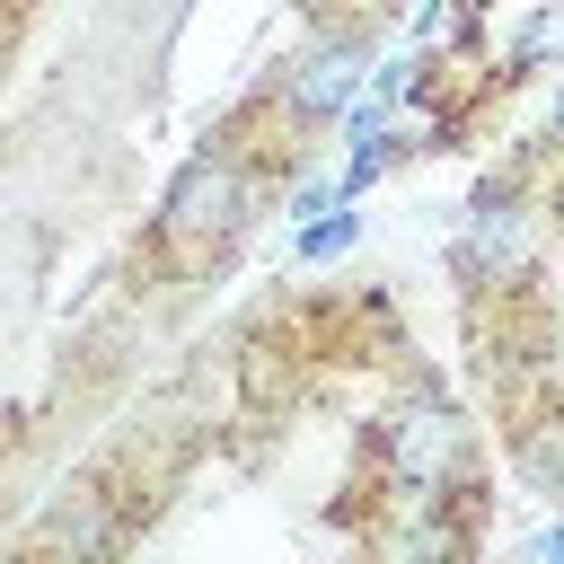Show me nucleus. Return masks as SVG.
I'll list each match as a JSON object with an SVG mask.
<instances>
[{"label":"nucleus","instance_id":"obj_1","mask_svg":"<svg viewBox=\"0 0 564 564\" xmlns=\"http://www.w3.org/2000/svg\"><path fill=\"white\" fill-rule=\"evenodd\" d=\"M238 220H247V185H238V167H229V159H185V176L167 185L159 238L194 256V247H212V238H238Z\"/></svg>","mask_w":564,"mask_h":564},{"label":"nucleus","instance_id":"obj_2","mask_svg":"<svg viewBox=\"0 0 564 564\" xmlns=\"http://www.w3.org/2000/svg\"><path fill=\"white\" fill-rule=\"evenodd\" d=\"M458 467V414L449 405H397L388 414V476L405 502H432V485Z\"/></svg>","mask_w":564,"mask_h":564},{"label":"nucleus","instance_id":"obj_3","mask_svg":"<svg viewBox=\"0 0 564 564\" xmlns=\"http://www.w3.org/2000/svg\"><path fill=\"white\" fill-rule=\"evenodd\" d=\"M44 555L53 564H115L123 555V511H115V494H97V485H70L53 511H44Z\"/></svg>","mask_w":564,"mask_h":564},{"label":"nucleus","instance_id":"obj_4","mask_svg":"<svg viewBox=\"0 0 564 564\" xmlns=\"http://www.w3.org/2000/svg\"><path fill=\"white\" fill-rule=\"evenodd\" d=\"M458 264H467V273H520V264H529V212H520L511 185H485V194L467 203Z\"/></svg>","mask_w":564,"mask_h":564},{"label":"nucleus","instance_id":"obj_5","mask_svg":"<svg viewBox=\"0 0 564 564\" xmlns=\"http://www.w3.org/2000/svg\"><path fill=\"white\" fill-rule=\"evenodd\" d=\"M352 88H361V44H352V35L308 44L300 70H291V106H300V115H335V106H352Z\"/></svg>","mask_w":564,"mask_h":564},{"label":"nucleus","instance_id":"obj_6","mask_svg":"<svg viewBox=\"0 0 564 564\" xmlns=\"http://www.w3.org/2000/svg\"><path fill=\"white\" fill-rule=\"evenodd\" d=\"M467 555V538L441 520V511H423V520H405L397 538H388V564H458Z\"/></svg>","mask_w":564,"mask_h":564},{"label":"nucleus","instance_id":"obj_7","mask_svg":"<svg viewBox=\"0 0 564 564\" xmlns=\"http://www.w3.org/2000/svg\"><path fill=\"white\" fill-rule=\"evenodd\" d=\"M520 476L538 494H564V414H546V423L520 432Z\"/></svg>","mask_w":564,"mask_h":564},{"label":"nucleus","instance_id":"obj_8","mask_svg":"<svg viewBox=\"0 0 564 564\" xmlns=\"http://www.w3.org/2000/svg\"><path fill=\"white\" fill-rule=\"evenodd\" d=\"M564 53V9H538L520 35H511V62H555Z\"/></svg>","mask_w":564,"mask_h":564},{"label":"nucleus","instance_id":"obj_9","mask_svg":"<svg viewBox=\"0 0 564 564\" xmlns=\"http://www.w3.org/2000/svg\"><path fill=\"white\" fill-rule=\"evenodd\" d=\"M361 238V220L352 212H326V220H308V238H300V256H344Z\"/></svg>","mask_w":564,"mask_h":564},{"label":"nucleus","instance_id":"obj_10","mask_svg":"<svg viewBox=\"0 0 564 564\" xmlns=\"http://www.w3.org/2000/svg\"><path fill=\"white\" fill-rule=\"evenodd\" d=\"M458 35V0H423L414 9V44H449Z\"/></svg>","mask_w":564,"mask_h":564},{"label":"nucleus","instance_id":"obj_11","mask_svg":"<svg viewBox=\"0 0 564 564\" xmlns=\"http://www.w3.org/2000/svg\"><path fill=\"white\" fill-rule=\"evenodd\" d=\"M529 555H538V564H564V529H546V538H538Z\"/></svg>","mask_w":564,"mask_h":564},{"label":"nucleus","instance_id":"obj_12","mask_svg":"<svg viewBox=\"0 0 564 564\" xmlns=\"http://www.w3.org/2000/svg\"><path fill=\"white\" fill-rule=\"evenodd\" d=\"M555 141H564V97H555Z\"/></svg>","mask_w":564,"mask_h":564}]
</instances>
